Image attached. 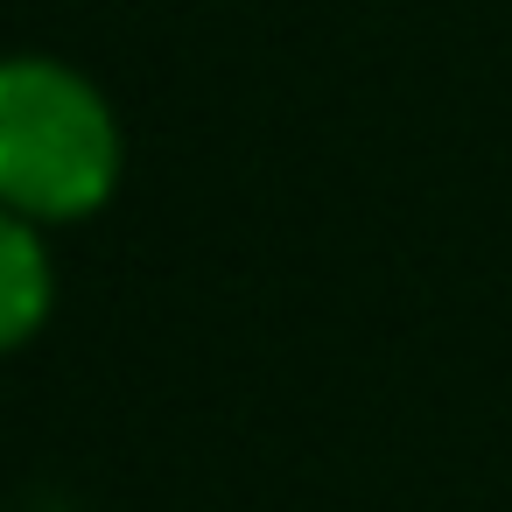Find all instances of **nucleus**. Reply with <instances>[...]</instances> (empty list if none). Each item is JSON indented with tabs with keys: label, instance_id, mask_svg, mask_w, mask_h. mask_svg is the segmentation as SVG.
Returning <instances> with one entry per match:
<instances>
[{
	"label": "nucleus",
	"instance_id": "f257e3e1",
	"mask_svg": "<svg viewBox=\"0 0 512 512\" xmlns=\"http://www.w3.org/2000/svg\"><path fill=\"white\" fill-rule=\"evenodd\" d=\"M120 176L106 99L64 64H0V204L22 218H78Z\"/></svg>",
	"mask_w": 512,
	"mask_h": 512
},
{
	"label": "nucleus",
	"instance_id": "f03ea898",
	"mask_svg": "<svg viewBox=\"0 0 512 512\" xmlns=\"http://www.w3.org/2000/svg\"><path fill=\"white\" fill-rule=\"evenodd\" d=\"M50 309V260L43 239L22 225V211L0 204V351L22 344Z\"/></svg>",
	"mask_w": 512,
	"mask_h": 512
}]
</instances>
